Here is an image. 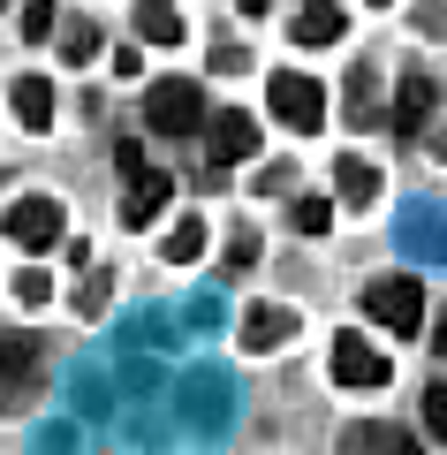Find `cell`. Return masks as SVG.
<instances>
[{
    "label": "cell",
    "mask_w": 447,
    "mask_h": 455,
    "mask_svg": "<svg viewBox=\"0 0 447 455\" xmlns=\"http://www.w3.org/2000/svg\"><path fill=\"white\" fill-rule=\"evenodd\" d=\"M364 319L387 326V334H417L425 326V281L417 274H379L364 289Z\"/></svg>",
    "instance_id": "1"
},
{
    "label": "cell",
    "mask_w": 447,
    "mask_h": 455,
    "mask_svg": "<svg viewBox=\"0 0 447 455\" xmlns=\"http://www.w3.org/2000/svg\"><path fill=\"white\" fill-rule=\"evenodd\" d=\"M212 68H220V76H243V68H251V53H243V46H212Z\"/></svg>",
    "instance_id": "26"
},
{
    "label": "cell",
    "mask_w": 447,
    "mask_h": 455,
    "mask_svg": "<svg viewBox=\"0 0 447 455\" xmlns=\"http://www.w3.org/2000/svg\"><path fill=\"white\" fill-rule=\"evenodd\" d=\"M288 220L304 228V235H326V228H334V197H296V205H288Z\"/></svg>",
    "instance_id": "19"
},
{
    "label": "cell",
    "mask_w": 447,
    "mask_h": 455,
    "mask_svg": "<svg viewBox=\"0 0 447 455\" xmlns=\"http://www.w3.org/2000/svg\"><path fill=\"white\" fill-rule=\"evenodd\" d=\"M23 38H31V46L53 38V0H23Z\"/></svg>",
    "instance_id": "21"
},
{
    "label": "cell",
    "mask_w": 447,
    "mask_h": 455,
    "mask_svg": "<svg viewBox=\"0 0 447 455\" xmlns=\"http://www.w3.org/2000/svg\"><path fill=\"white\" fill-rule=\"evenodd\" d=\"M76 311H84V319H99V311H107V274H92V281H84V296H76Z\"/></svg>",
    "instance_id": "24"
},
{
    "label": "cell",
    "mask_w": 447,
    "mask_h": 455,
    "mask_svg": "<svg viewBox=\"0 0 447 455\" xmlns=\"http://www.w3.org/2000/svg\"><path fill=\"white\" fill-rule=\"evenodd\" d=\"M235 8H243V16H266V8H273V0H235Z\"/></svg>",
    "instance_id": "29"
},
{
    "label": "cell",
    "mask_w": 447,
    "mask_h": 455,
    "mask_svg": "<svg viewBox=\"0 0 447 455\" xmlns=\"http://www.w3.org/2000/svg\"><path fill=\"white\" fill-rule=\"evenodd\" d=\"M371 8H387V0H371Z\"/></svg>",
    "instance_id": "32"
},
{
    "label": "cell",
    "mask_w": 447,
    "mask_h": 455,
    "mask_svg": "<svg viewBox=\"0 0 447 455\" xmlns=\"http://www.w3.org/2000/svg\"><path fill=\"white\" fill-rule=\"evenodd\" d=\"M395 455H425V448H417V440H410V433H395Z\"/></svg>",
    "instance_id": "28"
},
{
    "label": "cell",
    "mask_w": 447,
    "mask_h": 455,
    "mask_svg": "<svg viewBox=\"0 0 447 455\" xmlns=\"http://www.w3.org/2000/svg\"><path fill=\"white\" fill-rule=\"evenodd\" d=\"M0 228H8V235H16L23 251H53V243H61V228H68V220H61V205H53V197H16Z\"/></svg>",
    "instance_id": "6"
},
{
    "label": "cell",
    "mask_w": 447,
    "mask_h": 455,
    "mask_svg": "<svg viewBox=\"0 0 447 455\" xmlns=\"http://www.w3.org/2000/svg\"><path fill=\"white\" fill-rule=\"evenodd\" d=\"M31 364H38V341L8 326V334H0V403H16V387L31 379Z\"/></svg>",
    "instance_id": "9"
},
{
    "label": "cell",
    "mask_w": 447,
    "mask_h": 455,
    "mask_svg": "<svg viewBox=\"0 0 447 455\" xmlns=\"http://www.w3.org/2000/svg\"><path fill=\"white\" fill-rule=\"evenodd\" d=\"M440 357H447V311H440Z\"/></svg>",
    "instance_id": "30"
},
{
    "label": "cell",
    "mask_w": 447,
    "mask_h": 455,
    "mask_svg": "<svg viewBox=\"0 0 447 455\" xmlns=\"http://www.w3.org/2000/svg\"><path fill=\"white\" fill-rule=\"evenodd\" d=\"M341 455H395V425H349Z\"/></svg>",
    "instance_id": "18"
},
{
    "label": "cell",
    "mask_w": 447,
    "mask_h": 455,
    "mask_svg": "<svg viewBox=\"0 0 447 455\" xmlns=\"http://www.w3.org/2000/svg\"><path fill=\"white\" fill-rule=\"evenodd\" d=\"M46 296H53V281L38 274V266H23V274H16V304H23V311H38Z\"/></svg>",
    "instance_id": "22"
},
{
    "label": "cell",
    "mask_w": 447,
    "mask_h": 455,
    "mask_svg": "<svg viewBox=\"0 0 447 455\" xmlns=\"http://www.w3.org/2000/svg\"><path fill=\"white\" fill-rule=\"evenodd\" d=\"M440 160H447V137H440Z\"/></svg>",
    "instance_id": "31"
},
{
    "label": "cell",
    "mask_w": 447,
    "mask_h": 455,
    "mask_svg": "<svg viewBox=\"0 0 447 455\" xmlns=\"http://www.w3.org/2000/svg\"><path fill=\"white\" fill-rule=\"evenodd\" d=\"M0 8H8V0H0Z\"/></svg>",
    "instance_id": "33"
},
{
    "label": "cell",
    "mask_w": 447,
    "mask_h": 455,
    "mask_svg": "<svg viewBox=\"0 0 447 455\" xmlns=\"http://www.w3.org/2000/svg\"><path fill=\"white\" fill-rule=\"evenodd\" d=\"M334 379L341 387H387V379H395V364H387V349H371L364 334H334Z\"/></svg>",
    "instance_id": "5"
},
{
    "label": "cell",
    "mask_w": 447,
    "mask_h": 455,
    "mask_svg": "<svg viewBox=\"0 0 447 455\" xmlns=\"http://www.w3.org/2000/svg\"><path fill=\"white\" fill-rule=\"evenodd\" d=\"M349 122H356V130L379 122V92H371V68H364V61L349 68Z\"/></svg>",
    "instance_id": "17"
},
{
    "label": "cell",
    "mask_w": 447,
    "mask_h": 455,
    "mask_svg": "<svg viewBox=\"0 0 447 455\" xmlns=\"http://www.w3.org/2000/svg\"><path fill=\"white\" fill-rule=\"evenodd\" d=\"M53 53H61L68 68H84V61H99V23H61V38H53Z\"/></svg>",
    "instance_id": "16"
},
{
    "label": "cell",
    "mask_w": 447,
    "mask_h": 455,
    "mask_svg": "<svg viewBox=\"0 0 447 455\" xmlns=\"http://www.w3.org/2000/svg\"><path fill=\"white\" fill-rule=\"evenodd\" d=\"M16 122H23L31 137L53 130V84H46V76H16Z\"/></svg>",
    "instance_id": "12"
},
{
    "label": "cell",
    "mask_w": 447,
    "mask_h": 455,
    "mask_svg": "<svg viewBox=\"0 0 447 455\" xmlns=\"http://www.w3.org/2000/svg\"><path fill=\"white\" fill-rule=\"evenodd\" d=\"M160 259H167V266H190V259H205V220H197V212H190V220H175V228H167Z\"/></svg>",
    "instance_id": "15"
},
{
    "label": "cell",
    "mask_w": 447,
    "mask_h": 455,
    "mask_svg": "<svg viewBox=\"0 0 447 455\" xmlns=\"http://www.w3.org/2000/svg\"><path fill=\"white\" fill-rule=\"evenodd\" d=\"M137 38H144V46H182L175 0H137Z\"/></svg>",
    "instance_id": "14"
},
{
    "label": "cell",
    "mask_w": 447,
    "mask_h": 455,
    "mask_svg": "<svg viewBox=\"0 0 447 455\" xmlns=\"http://www.w3.org/2000/svg\"><path fill=\"white\" fill-rule=\"evenodd\" d=\"M266 99H273V114H281L288 130H319V122H326V84L296 76V68H273V76H266Z\"/></svg>",
    "instance_id": "3"
},
{
    "label": "cell",
    "mask_w": 447,
    "mask_h": 455,
    "mask_svg": "<svg viewBox=\"0 0 447 455\" xmlns=\"http://www.w3.org/2000/svg\"><path fill=\"white\" fill-rule=\"evenodd\" d=\"M387 122H395V137H425V122H432V76H425V68H410V76L395 84Z\"/></svg>",
    "instance_id": "7"
},
{
    "label": "cell",
    "mask_w": 447,
    "mask_h": 455,
    "mask_svg": "<svg viewBox=\"0 0 447 455\" xmlns=\"http://www.w3.org/2000/svg\"><path fill=\"white\" fill-rule=\"evenodd\" d=\"M251 259H258V228H243L235 243H227V266H235V274H243V266H251Z\"/></svg>",
    "instance_id": "25"
},
{
    "label": "cell",
    "mask_w": 447,
    "mask_h": 455,
    "mask_svg": "<svg viewBox=\"0 0 447 455\" xmlns=\"http://www.w3.org/2000/svg\"><path fill=\"white\" fill-rule=\"evenodd\" d=\"M341 0H304V16H296V46H334L341 38Z\"/></svg>",
    "instance_id": "13"
},
{
    "label": "cell",
    "mask_w": 447,
    "mask_h": 455,
    "mask_svg": "<svg viewBox=\"0 0 447 455\" xmlns=\"http://www.w3.org/2000/svg\"><path fill=\"white\" fill-rule=\"evenodd\" d=\"M144 122H152V137H197V122H212V114L190 76H160L144 92Z\"/></svg>",
    "instance_id": "2"
},
{
    "label": "cell",
    "mask_w": 447,
    "mask_h": 455,
    "mask_svg": "<svg viewBox=\"0 0 447 455\" xmlns=\"http://www.w3.org/2000/svg\"><path fill=\"white\" fill-rule=\"evenodd\" d=\"M334 190H341V205H371V197H379V167H371L364 152H341L334 160Z\"/></svg>",
    "instance_id": "11"
},
{
    "label": "cell",
    "mask_w": 447,
    "mask_h": 455,
    "mask_svg": "<svg viewBox=\"0 0 447 455\" xmlns=\"http://www.w3.org/2000/svg\"><path fill=\"white\" fill-rule=\"evenodd\" d=\"M205 152H212V182H220V167H243L258 152V122L243 107H212L205 122Z\"/></svg>",
    "instance_id": "4"
},
{
    "label": "cell",
    "mask_w": 447,
    "mask_h": 455,
    "mask_svg": "<svg viewBox=\"0 0 447 455\" xmlns=\"http://www.w3.org/2000/svg\"><path fill=\"white\" fill-rule=\"evenodd\" d=\"M258 190H273V197L296 190V167H288V160H266V167H258Z\"/></svg>",
    "instance_id": "23"
},
{
    "label": "cell",
    "mask_w": 447,
    "mask_h": 455,
    "mask_svg": "<svg viewBox=\"0 0 447 455\" xmlns=\"http://www.w3.org/2000/svg\"><path fill=\"white\" fill-rule=\"evenodd\" d=\"M417 23H425L432 38H447V8H440V0H432V8H417Z\"/></svg>",
    "instance_id": "27"
},
{
    "label": "cell",
    "mask_w": 447,
    "mask_h": 455,
    "mask_svg": "<svg viewBox=\"0 0 447 455\" xmlns=\"http://www.w3.org/2000/svg\"><path fill=\"white\" fill-rule=\"evenodd\" d=\"M417 410H425V433H432V440L447 448V387H440V379L425 387V403H417Z\"/></svg>",
    "instance_id": "20"
},
{
    "label": "cell",
    "mask_w": 447,
    "mask_h": 455,
    "mask_svg": "<svg viewBox=\"0 0 447 455\" xmlns=\"http://www.w3.org/2000/svg\"><path fill=\"white\" fill-rule=\"evenodd\" d=\"M160 205H167V167H144V175L122 190V228H144Z\"/></svg>",
    "instance_id": "10"
},
{
    "label": "cell",
    "mask_w": 447,
    "mask_h": 455,
    "mask_svg": "<svg viewBox=\"0 0 447 455\" xmlns=\"http://www.w3.org/2000/svg\"><path fill=\"white\" fill-rule=\"evenodd\" d=\"M288 334H296V311H281V304H251L243 311V349H281Z\"/></svg>",
    "instance_id": "8"
}]
</instances>
